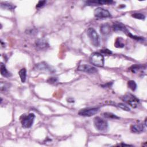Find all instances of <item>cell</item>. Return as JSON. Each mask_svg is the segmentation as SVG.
I'll list each match as a JSON object with an SVG mask.
<instances>
[{
	"instance_id": "obj_1",
	"label": "cell",
	"mask_w": 147,
	"mask_h": 147,
	"mask_svg": "<svg viewBox=\"0 0 147 147\" xmlns=\"http://www.w3.org/2000/svg\"><path fill=\"white\" fill-rule=\"evenodd\" d=\"M94 125L95 129L99 131H106L108 129L107 121L100 117H95L94 118Z\"/></svg>"
},
{
	"instance_id": "obj_2",
	"label": "cell",
	"mask_w": 147,
	"mask_h": 147,
	"mask_svg": "<svg viewBox=\"0 0 147 147\" xmlns=\"http://www.w3.org/2000/svg\"><path fill=\"white\" fill-rule=\"evenodd\" d=\"M90 63L99 67H102L104 65V57L103 56L98 52H94L92 53L90 57Z\"/></svg>"
},
{
	"instance_id": "obj_3",
	"label": "cell",
	"mask_w": 147,
	"mask_h": 147,
	"mask_svg": "<svg viewBox=\"0 0 147 147\" xmlns=\"http://www.w3.org/2000/svg\"><path fill=\"white\" fill-rule=\"evenodd\" d=\"M87 34L90 38L91 43L95 47H98L100 45V38L93 28H89L87 30Z\"/></svg>"
},
{
	"instance_id": "obj_4",
	"label": "cell",
	"mask_w": 147,
	"mask_h": 147,
	"mask_svg": "<svg viewBox=\"0 0 147 147\" xmlns=\"http://www.w3.org/2000/svg\"><path fill=\"white\" fill-rule=\"evenodd\" d=\"M21 117V122L22 126L25 128H29L33 123L35 115L33 113H30L28 115H23Z\"/></svg>"
},
{
	"instance_id": "obj_5",
	"label": "cell",
	"mask_w": 147,
	"mask_h": 147,
	"mask_svg": "<svg viewBox=\"0 0 147 147\" xmlns=\"http://www.w3.org/2000/svg\"><path fill=\"white\" fill-rule=\"evenodd\" d=\"M122 100L133 108L137 107L139 103V99L131 94H127L124 95Z\"/></svg>"
},
{
	"instance_id": "obj_6",
	"label": "cell",
	"mask_w": 147,
	"mask_h": 147,
	"mask_svg": "<svg viewBox=\"0 0 147 147\" xmlns=\"http://www.w3.org/2000/svg\"><path fill=\"white\" fill-rule=\"evenodd\" d=\"M99 107H88L80 110L78 114L81 116L91 117L99 111Z\"/></svg>"
},
{
	"instance_id": "obj_7",
	"label": "cell",
	"mask_w": 147,
	"mask_h": 147,
	"mask_svg": "<svg viewBox=\"0 0 147 147\" xmlns=\"http://www.w3.org/2000/svg\"><path fill=\"white\" fill-rule=\"evenodd\" d=\"M94 16L98 18H105L111 17L110 13L106 9L101 7H98L95 9L94 12Z\"/></svg>"
},
{
	"instance_id": "obj_8",
	"label": "cell",
	"mask_w": 147,
	"mask_h": 147,
	"mask_svg": "<svg viewBox=\"0 0 147 147\" xmlns=\"http://www.w3.org/2000/svg\"><path fill=\"white\" fill-rule=\"evenodd\" d=\"M78 70L84 72H86L88 74H90L96 73L98 71L95 67L88 64H80L78 67Z\"/></svg>"
},
{
	"instance_id": "obj_9",
	"label": "cell",
	"mask_w": 147,
	"mask_h": 147,
	"mask_svg": "<svg viewBox=\"0 0 147 147\" xmlns=\"http://www.w3.org/2000/svg\"><path fill=\"white\" fill-rule=\"evenodd\" d=\"M112 28H113V29L115 32L122 31L123 33H126V34H127L129 33V31L127 30L126 27L121 22H114L112 26Z\"/></svg>"
},
{
	"instance_id": "obj_10",
	"label": "cell",
	"mask_w": 147,
	"mask_h": 147,
	"mask_svg": "<svg viewBox=\"0 0 147 147\" xmlns=\"http://www.w3.org/2000/svg\"><path fill=\"white\" fill-rule=\"evenodd\" d=\"M35 45L37 49L39 50H44L49 47L48 41L44 38H39L35 42Z\"/></svg>"
},
{
	"instance_id": "obj_11",
	"label": "cell",
	"mask_w": 147,
	"mask_h": 147,
	"mask_svg": "<svg viewBox=\"0 0 147 147\" xmlns=\"http://www.w3.org/2000/svg\"><path fill=\"white\" fill-rule=\"evenodd\" d=\"M36 69L37 70L44 71L49 72H52L54 71L51 66H49L48 64H47L44 62H42V63L37 64L36 65Z\"/></svg>"
},
{
	"instance_id": "obj_12",
	"label": "cell",
	"mask_w": 147,
	"mask_h": 147,
	"mask_svg": "<svg viewBox=\"0 0 147 147\" xmlns=\"http://www.w3.org/2000/svg\"><path fill=\"white\" fill-rule=\"evenodd\" d=\"M130 130L133 133H140L144 131L145 126L142 123H137L132 125L130 127Z\"/></svg>"
},
{
	"instance_id": "obj_13",
	"label": "cell",
	"mask_w": 147,
	"mask_h": 147,
	"mask_svg": "<svg viewBox=\"0 0 147 147\" xmlns=\"http://www.w3.org/2000/svg\"><path fill=\"white\" fill-rule=\"evenodd\" d=\"M114 3L113 1H87L86 3L88 5H110Z\"/></svg>"
},
{
	"instance_id": "obj_14",
	"label": "cell",
	"mask_w": 147,
	"mask_h": 147,
	"mask_svg": "<svg viewBox=\"0 0 147 147\" xmlns=\"http://www.w3.org/2000/svg\"><path fill=\"white\" fill-rule=\"evenodd\" d=\"M100 33L103 35H107L110 32V26L108 23H105L101 25L100 28Z\"/></svg>"
},
{
	"instance_id": "obj_15",
	"label": "cell",
	"mask_w": 147,
	"mask_h": 147,
	"mask_svg": "<svg viewBox=\"0 0 147 147\" xmlns=\"http://www.w3.org/2000/svg\"><path fill=\"white\" fill-rule=\"evenodd\" d=\"M1 74L3 76L6 78H9L11 76V73L7 71L5 64L3 63L1 64Z\"/></svg>"
},
{
	"instance_id": "obj_16",
	"label": "cell",
	"mask_w": 147,
	"mask_h": 147,
	"mask_svg": "<svg viewBox=\"0 0 147 147\" xmlns=\"http://www.w3.org/2000/svg\"><path fill=\"white\" fill-rule=\"evenodd\" d=\"M21 80L22 83H24L26 78V70L25 68H22L18 72Z\"/></svg>"
},
{
	"instance_id": "obj_17",
	"label": "cell",
	"mask_w": 147,
	"mask_h": 147,
	"mask_svg": "<svg viewBox=\"0 0 147 147\" xmlns=\"http://www.w3.org/2000/svg\"><path fill=\"white\" fill-rule=\"evenodd\" d=\"M123 40L121 37H118L115 41L114 45L116 48H123L125 46Z\"/></svg>"
},
{
	"instance_id": "obj_18",
	"label": "cell",
	"mask_w": 147,
	"mask_h": 147,
	"mask_svg": "<svg viewBox=\"0 0 147 147\" xmlns=\"http://www.w3.org/2000/svg\"><path fill=\"white\" fill-rule=\"evenodd\" d=\"M1 8L7 10H13L15 7L12 4L8 2H2L1 3Z\"/></svg>"
},
{
	"instance_id": "obj_19",
	"label": "cell",
	"mask_w": 147,
	"mask_h": 147,
	"mask_svg": "<svg viewBox=\"0 0 147 147\" xmlns=\"http://www.w3.org/2000/svg\"><path fill=\"white\" fill-rule=\"evenodd\" d=\"M142 65H140V64H134L133 65H132L130 68V69L131 71L133 73H137L139 70H140L142 68Z\"/></svg>"
},
{
	"instance_id": "obj_20",
	"label": "cell",
	"mask_w": 147,
	"mask_h": 147,
	"mask_svg": "<svg viewBox=\"0 0 147 147\" xmlns=\"http://www.w3.org/2000/svg\"><path fill=\"white\" fill-rule=\"evenodd\" d=\"M103 116L106 118H110V119H119V117L117 116L115 114H114L112 113H109V112L104 113Z\"/></svg>"
},
{
	"instance_id": "obj_21",
	"label": "cell",
	"mask_w": 147,
	"mask_h": 147,
	"mask_svg": "<svg viewBox=\"0 0 147 147\" xmlns=\"http://www.w3.org/2000/svg\"><path fill=\"white\" fill-rule=\"evenodd\" d=\"M131 16L136 19H139V20H144L145 18V16L142 14V13H133L131 14Z\"/></svg>"
},
{
	"instance_id": "obj_22",
	"label": "cell",
	"mask_w": 147,
	"mask_h": 147,
	"mask_svg": "<svg viewBox=\"0 0 147 147\" xmlns=\"http://www.w3.org/2000/svg\"><path fill=\"white\" fill-rule=\"evenodd\" d=\"M127 86L132 91L136 90L137 88V84L134 80H129L127 82Z\"/></svg>"
},
{
	"instance_id": "obj_23",
	"label": "cell",
	"mask_w": 147,
	"mask_h": 147,
	"mask_svg": "<svg viewBox=\"0 0 147 147\" xmlns=\"http://www.w3.org/2000/svg\"><path fill=\"white\" fill-rule=\"evenodd\" d=\"M118 106L119 107H120L121 109H122V110H125V111H127L130 110V107H129L127 105H126V104H125V103H119V104L118 105Z\"/></svg>"
},
{
	"instance_id": "obj_24",
	"label": "cell",
	"mask_w": 147,
	"mask_h": 147,
	"mask_svg": "<svg viewBox=\"0 0 147 147\" xmlns=\"http://www.w3.org/2000/svg\"><path fill=\"white\" fill-rule=\"evenodd\" d=\"M127 35H128L130 37H131V38H134V39H135V40H138V41H142V40H144V38H143V37L133 35V34H131L130 32H129Z\"/></svg>"
},
{
	"instance_id": "obj_25",
	"label": "cell",
	"mask_w": 147,
	"mask_h": 147,
	"mask_svg": "<svg viewBox=\"0 0 147 147\" xmlns=\"http://www.w3.org/2000/svg\"><path fill=\"white\" fill-rule=\"evenodd\" d=\"M46 3L45 1H40L36 5V8H40L42 7Z\"/></svg>"
},
{
	"instance_id": "obj_26",
	"label": "cell",
	"mask_w": 147,
	"mask_h": 147,
	"mask_svg": "<svg viewBox=\"0 0 147 147\" xmlns=\"http://www.w3.org/2000/svg\"><path fill=\"white\" fill-rule=\"evenodd\" d=\"M57 78H56L51 77V78H49L48 79V82L49 83H51V84H52V83H56V82H57Z\"/></svg>"
},
{
	"instance_id": "obj_27",
	"label": "cell",
	"mask_w": 147,
	"mask_h": 147,
	"mask_svg": "<svg viewBox=\"0 0 147 147\" xmlns=\"http://www.w3.org/2000/svg\"><path fill=\"white\" fill-rule=\"evenodd\" d=\"M101 52H102V53H103L105 54H106L107 55H109L112 53V52L110 50L107 49H102V50H101Z\"/></svg>"
}]
</instances>
